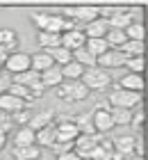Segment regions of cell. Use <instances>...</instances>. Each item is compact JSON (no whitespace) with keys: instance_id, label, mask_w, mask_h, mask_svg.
I'll list each match as a JSON object with an SVG mask.
<instances>
[{"instance_id":"6da1fadb","label":"cell","mask_w":148,"mask_h":160,"mask_svg":"<svg viewBox=\"0 0 148 160\" xmlns=\"http://www.w3.org/2000/svg\"><path fill=\"white\" fill-rule=\"evenodd\" d=\"M80 82H82L89 92H100V89H107V87L112 85V76H109V71L100 69V67H91V69H84Z\"/></svg>"},{"instance_id":"7a4b0ae2","label":"cell","mask_w":148,"mask_h":160,"mask_svg":"<svg viewBox=\"0 0 148 160\" xmlns=\"http://www.w3.org/2000/svg\"><path fill=\"white\" fill-rule=\"evenodd\" d=\"M107 103L112 108H125V110H132V108L141 105V92H130V89L114 87V89L109 92Z\"/></svg>"},{"instance_id":"3957f363","label":"cell","mask_w":148,"mask_h":160,"mask_svg":"<svg viewBox=\"0 0 148 160\" xmlns=\"http://www.w3.org/2000/svg\"><path fill=\"white\" fill-rule=\"evenodd\" d=\"M57 94H59L62 101H66V103H80V101H84L91 92H89L80 80H71V82L66 80V82H62L57 87Z\"/></svg>"},{"instance_id":"277c9868","label":"cell","mask_w":148,"mask_h":160,"mask_svg":"<svg viewBox=\"0 0 148 160\" xmlns=\"http://www.w3.org/2000/svg\"><path fill=\"white\" fill-rule=\"evenodd\" d=\"M2 69L7 71V73H12V76L23 73V71H30V69H32V57H30L27 53H23V50H16V53L7 55Z\"/></svg>"},{"instance_id":"5b68a950","label":"cell","mask_w":148,"mask_h":160,"mask_svg":"<svg viewBox=\"0 0 148 160\" xmlns=\"http://www.w3.org/2000/svg\"><path fill=\"white\" fill-rule=\"evenodd\" d=\"M91 121H93L96 133H100V135H105V133H109V130L114 128V121H112V114H109L107 103H98V108H96L93 114H91Z\"/></svg>"},{"instance_id":"8992f818","label":"cell","mask_w":148,"mask_h":160,"mask_svg":"<svg viewBox=\"0 0 148 160\" xmlns=\"http://www.w3.org/2000/svg\"><path fill=\"white\" fill-rule=\"evenodd\" d=\"M96 144H98V133L96 135H78L75 142H73V151L82 160H89L91 158V151L96 149Z\"/></svg>"},{"instance_id":"52a82bcc","label":"cell","mask_w":148,"mask_h":160,"mask_svg":"<svg viewBox=\"0 0 148 160\" xmlns=\"http://www.w3.org/2000/svg\"><path fill=\"white\" fill-rule=\"evenodd\" d=\"M12 160H41L39 144H14Z\"/></svg>"},{"instance_id":"ba28073f","label":"cell","mask_w":148,"mask_h":160,"mask_svg":"<svg viewBox=\"0 0 148 160\" xmlns=\"http://www.w3.org/2000/svg\"><path fill=\"white\" fill-rule=\"evenodd\" d=\"M96 64H98L100 69H118V67H123V64H125V57H123L121 50L109 48V50H105V53L96 60Z\"/></svg>"},{"instance_id":"9c48e42d","label":"cell","mask_w":148,"mask_h":160,"mask_svg":"<svg viewBox=\"0 0 148 160\" xmlns=\"http://www.w3.org/2000/svg\"><path fill=\"white\" fill-rule=\"evenodd\" d=\"M23 108H27V103H25L23 98L14 96V94H9V92H2V94H0V112L14 114V112L23 110Z\"/></svg>"},{"instance_id":"30bf717a","label":"cell","mask_w":148,"mask_h":160,"mask_svg":"<svg viewBox=\"0 0 148 160\" xmlns=\"http://www.w3.org/2000/svg\"><path fill=\"white\" fill-rule=\"evenodd\" d=\"M82 32H84L87 39H105V34L109 32V23L105 18H96L82 28Z\"/></svg>"},{"instance_id":"8fae6325","label":"cell","mask_w":148,"mask_h":160,"mask_svg":"<svg viewBox=\"0 0 148 160\" xmlns=\"http://www.w3.org/2000/svg\"><path fill=\"white\" fill-rule=\"evenodd\" d=\"M84 43H87V37H84V32L82 30H71V32H64L62 34V46L66 50H78V48H84Z\"/></svg>"},{"instance_id":"7c38bea8","label":"cell","mask_w":148,"mask_h":160,"mask_svg":"<svg viewBox=\"0 0 148 160\" xmlns=\"http://www.w3.org/2000/svg\"><path fill=\"white\" fill-rule=\"evenodd\" d=\"M107 23L112 30H125L132 23V14H130V9H114V14L107 18Z\"/></svg>"},{"instance_id":"4fadbf2b","label":"cell","mask_w":148,"mask_h":160,"mask_svg":"<svg viewBox=\"0 0 148 160\" xmlns=\"http://www.w3.org/2000/svg\"><path fill=\"white\" fill-rule=\"evenodd\" d=\"M53 121H55V112H53V110H41V112H36V114H32V117H30L27 126L36 133V130H41V128L50 126Z\"/></svg>"},{"instance_id":"5bb4252c","label":"cell","mask_w":148,"mask_h":160,"mask_svg":"<svg viewBox=\"0 0 148 160\" xmlns=\"http://www.w3.org/2000/svg\"><path fill=\"white\" fill-rule=\"evenodd\" d=\"M64 82V76H62V69L59 67H50V69H46V71H41V85L46 87H59Z\"/></svg>"},{"instance_id":"9a60e30c","label":"cell","mask_w":148,"mask_h":160,"mask_svg":"<svg viewBox=\"0 0 148 160\" xmlns=\"http://www.w3.org/2000/svg\"><path fill=\"white\" fill-rule=\"evenodd\" d=\"M118 87L121 89H130V92H141L144 89V78H141V73H125V76H121V80H118Z\"/></svg>"},{"instance_id":"2e32d148","label":"cell","mask_w":148,"mask_h":160,"mask_svg":"<svg viewBox=\"0 0 148 160\" xmlns=\"http://www.w3.org/2000/svg\"><path fill=\"white\" fill-rule=\"evenodd\" d=\"M32 57V69L34 71H46V69H50V67H55V62H53V57H50V53L48 50H36L34 55H30Z\"/></svg>"},{"instance_id":"e0dca14e","label":"cell","mask_w":148,"mask_h":160,"mask_svg":"<svg viewBox=\"0 0 148 160\" xmlns=\"http://www.w3.org/2000/svg\"><path fill=\"white\" fill-rule=\"evenodd\" d=\"M57 142V126L55 121L50 123V126L36 130V144H43V147H53V144Z\"/></svg>"},{"instance_id":"ac0fdd59","label":"cell","mask_w":148,"mask_h":160,"mask_svg":"<svg viewBox=\"0 0 148 160\" xmlns=\"http://www.w3.org/2000/svg\"><path fill=\"white\" fill-rule=\"evenodd\" d=\"M36 43H39L43 50L57 48V46H62V34H55V32H36Z\"/></svg>"},{"instance_id":"d6986e66","label":"cell","mask_w":148,"mask_h":160,"mask_svg":"<svg viewBox=\"0 0 148 160\" xmlns=\"http://www.w3.org/2000/svg\"><path fill=\"white\" fill-rule=\"evenodd\" d=\"M75 126H78L80 135H96V128H93V121H91V112L75 114Z\"/></svg>"},{"instance_id":"ffe728a7","label":"cell","mask_w":148,"mask_h":160,"mask_svg":"<svg viewBox=\"0 0 148 160\" xmlns=\"http://www.w3.org/2000/svg\"><path fill=\"white\" fill-rule=\"evenodd\" d=\"M116 50H121L123 57L128 60V57H144V41H125L121 48H116Z\"/></svg>"},{"instance_id":"44dd1931","label":"cell","mask_w":148,"mask_h":160,"mask_svg":"<svg viewBox=\"0 0 148 160\" xmlns=\"http://www.w3.org/2000/svg\"><path fill=\"white\" fill-rule=\"evenodd\" d=\"M59 69H62V76H64V80H69V82H71V80H80V78H82V73H84V67H80V64L78 62H69V64H64V67H59Z\"/></svg>"},{"instance_id":"7402d4cb","label":"cell","mask_w":148,"mask_h":160,"mask_svg":"<svg viewBox=\"0 0 148 160\" xmlns=\"http://www.w3.org/2000/svg\"><path fill=\"white\" fill-rule=\"evenodd\" d=\"M14 144H36V133L30 126H21L14 133Z\"/></svg>"},{"instance_id":"603a6c76","label":"cell","mask_w":148,"mask_h":160,"mask_svg":"<svg viewBox=\"0 0 148 160\" xmlns=\"http://www.w3.org/2000/svg\"><path fill=\"white\" fill-rule=\"evenodd\" d=\"M73 62H78L80 67H84V69L96 67V57L89 53L87 48H78V50H73Z\"/></svg>"},{"instance_id":"cb8c5ba5","label":"cell","mask_w":148,"mask_h":160,"mask_svg":"<svg viewBox=\"0 0 148 160\" xmlns=\"http://www.w3.org/2000/svg\"><path fill=\"white\" fill-rule=\"evenodd\" d=\"M48 53H50V57H53V62H55V64H59V67H64V64H69V62L73 60V53H71V50H66L64 46L50 48Z\"/></svg>"},{"instance_id":"d4e9b609","label":"cell","mask_w":148,"mask_h":160,"mask_svg":"<svg viewBox=\"0 0 148 160\" xmlns=\"http://www.w3.org/2000/svg\"><path fill=\"white\" fill-rule=\"evenodd\" d=\"M109 114H112L114 126H128L130 117H132V110H125V108H109Z\"/></svg>"},{"instance_id":"484cf974","label":"cell","mask_w":148,"mask_h":160,"mask_svg":"<svg viewBox=\"0 0 148 160\" xmlns=\"http://www.w3.org/2000/svg\"><path fill=\"white\" fill-rule=\"evenodd\" d=\"M105 41L109 48H121L125 41H128V37H125V30H112L109 28V32L105 34Z\"/></svg>"},{"instance_id":"4316f807","label":"cell","mask_w":148,"mask_h":160,"mask_svg":"<svg viewBox=\"0 0 148 160\" xmlns=\"http://www.w3.org/2000/svg\"><path fill=\"white\" fill-rule=\"evenodd\" d=\"M84 48L96 57V60H98V57L105 53V50H109V46H107V41H105V39H87Z\"/></svg>"},{"instance_id":"83f0119b","label":"cell","mask_w":148,"mask_h":160,"mask_svg":"<svg viewBox=\"0 0 148 160\" xmlns=\"http://www.w3.org/2000/svg\"><path fill=\"white\" fill-rule=\"evenodd\" d=\"M125 37H128L130 41H144V37H146L144 23H130L128 28H125Z\"/></svg>"},{"instance_id":"f1b7e54d","label":"cell","mask_w":148,"mask_h":160,"mask_svg":"<svg viewBox=\"0 0 148 160\" xmlns=\"http://www.w3.org/2000/svg\"><path fill=\"white\" fill-rule=\"evenodd\" d=\"M7 92H9V94H14V96H18V98H23L25 103H30V101H34L32 92H30L27 87H21V85H12V87H9Z\"/></svg>"},{"instance_id":"f546056e","label":"cell","mask_w":148,"mask_h":160,"mask_svg":"<svg viewBox=\"0 0 148 160\" xmlns=\"http://www.w3.org/2000/svg\"><path fill=\"white\" fill-rule=\"evenodd\" d=\"M123 67H128L130 73H141L144 71V57H128Z\"/></svg>"},{"instance_id":"4dcf8cb0","label":"cell","mask_w":148,"mask_h":160,"mask_svg":"<svg viewBox=\"0 0 148 160\" xmlns=\"http://www.w3.org/2000/svg\"><path fill=\"white\" fill-rule=\"evenodd\" d=\"M30 117H32V112L27 110V108H23V110H18V112H14L12 114V123H23V126H27V121H30Z\"/></svg>"},{"instance_id":"1f68e13d","label":"cell","mask_w":148,"mask_h":160,"mask_svg":"<svg viewBox=\"0 0 148 160\" xmlns=\"http://www.w3.org/2000/svg\"><path fill=\"white\" fill-rule=\"evenodd\" d=\"M132 110H135V112H132V117H130V123H132V126H141V123H144V110H141V105H137V108H132Z\"/></svg>"},{"instance_id":"d6a6232c","label":"cell","mask_w":148,"mask_h":160,"mask_svg":"<svg viewBox=\"0 0 148 160\" xmlns=\"http://www.w3.org/2000/svg\"><path fill=\"white\" fill-rule=\"evenodd\" d=\"M57 160H82V158L71 149V151H64V153H57Z\"/></svg>"},{"instance_id":"836d02e7","label":"cell","mask_w":148,"mask_h":160,"mask_svg":"<svg viewBox=\"0 0 148 160\" xmlns=\"http://www.w3.org/2000/svg\"><path fill=\"white\" fill-rule=\"evenodd\" d=\"M135 153L144 156V140H141V137H135Z\"/></svg>"},{"instance_id":"e575fe53","label":"cell","mask_w":148,"mask_h":160,"mask_svg":"<svg viewBox=\"0 0 148 160\" xmlns=\"http://www.w3.org/2000/svg\"><path fill=\"white\" fill-rule=\"evenodd\" d=\"M9 87H12V82H9V80H5L2 76H0V94H2V92H7Z\"/></svg>"},{"instance_id":"d590c367","label":"cell","mask_w":148,"mask_h":160,"mask_svg":"<svg viewBox=\"0 0 148 160\" xmlns=\"http://www.w3.org/2000/svg\"><path fill=\"white\" fill-rule=\"evenodd\" d=\"M5 142H7V133H2V130H0V151L5 149Z\"/></svg>"},{"instance_id":"8d00e7d4","label":"cell","mask_w":148,"mask_h":160,"mask_svg":"<svg viewBox=\"0 0 148 160\" xmlns=\"http://www.w3.org/2000/svg\"><path fill=\"white\" fill-rule=\"evenodd\" d=\"M0 69H2V64H0Z\"/></svg>"}]
</instances>
